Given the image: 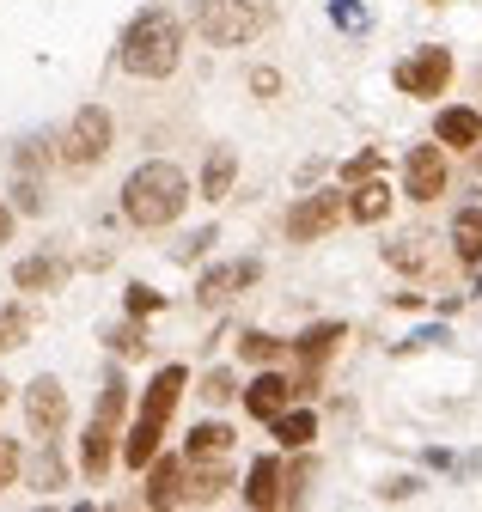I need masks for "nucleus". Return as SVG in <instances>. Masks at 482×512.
I'll use <instances>...</instances> for the list:
<instances>
[{
  "label": "nucleus",
  "mask_w": 482,
  "mask_h": 512,
  "mask_svg": "<svg viewBox=\"0 0 482 512\" xmlns=\"http://www.w3.org/2000/svg\"><path fill=\"white\" fill-rule=\"evenodd\" d=\"M110 458H116V421H98V415H92V427H86V439H80V464H86V476H104Z\"/></svg>",
  "instance_id": "16"
},
{
  "label": "nucleus",
  "mask_w": 482,
  "mask_h": 512,
  "mask_svg": "<svg viewBox=\"0 0 482 512\" xmlns=\"http://www.w3.org/2000/svg\"><path fill=\"white\" fill-rule=\"evenodd\" d=\"M251 92H257V98H275V92H281V74H275V68H257V74H251Z\"/></svg>",
  "instance_id": "33"
},
{
  "label": "nucleus",
  "mask_w": 482,
  "mask_h": 512,
  "mask_svg": "<svg viewBox=\"0 0 482 512\" xmlns=\"http://www.w3.org/2000/svg\"><path fill=\"white\" fill-rule=\"evenodd\" d=\"M190 391V366H159L153 372V384H147V397H141V415H135V427L123 433L129 445H123V464L129 470H147L153 458H159V439H165V421H171V409H177V397Z\"/></svg>",
  "instance_id": "3"
},
{
  "label": "nucleus",
  "mask_w": 482,
  "mask_h": 512,
  "mask_svg": "<svg viewBox=\"0 0 482 512\" xmlns=\"http://www.w3.org/2000/svg\"><path fill=\"white\" fill-rule=\"evenodd\" d=\"M348 220V196L342 189H318V196H299L293 214H287V238L293 244H318L324 232H336Z\"/></svg>",
  "instance_id": "6"
},
{
  "label": "nucleus",
  "mask_w": 482,
  "mask_h": 512,
  "mask_svg": "<svg viewBox=\"0 0 482 512\" xmlns=\"http://www.w3.org/2000/svg\"><path fill=\"white\" fill-rule=\"evenodd\" d=\"M391 214V183L373 171V177H360L354 189H348V220H360V226H379Z\"/></svg>",
  "instance_id": "13"
},
{
  "label": "nucleus",
  "mask_w": 482,
  "mask_h": 512,
  "mask_svg": "<svg viewBox=\"0 0 482 512\" xmlns=\"http://www.w3.org/2000/svg\"><path fill=\"white\" fill-rule=\"evenodd\" d=\"M13 202H19V208H25V214H43V183H37V177H25V171H19V183H13Z\"/></svg>",
  "instance_id": "30"
},
{
  "label": "nucleus",
  "mask_w": 482,
  "mask_h": 512,
  "mask_svg": "<svg viewBox=\"0 0 482 512\" xmlns=\"http://www.w3.org/2000/svg\"><path fill=\"white\" fill-rule=\"evenodd\" d=\"M397 92L403 98H440L446 92V80H452V49H440V43H428V49H415L409 61H397Z\"/></svg>",
  "instance_id": "7"
},
{
  "label": "nucleus",
  "mask_w": 482,
  "mask_h": 512,
  "mask_svg": "<svg viewBox=\"0 0 482 512\" xmlns=\"http://www.w3.org/2000/svg\"><path fill=\"white\" fill-rule=\"evenodd\" d=\"M7 238H13V208L0 202V244H7Z\"/></svg>",
  "instance_id": "36"
},
{
  "label": "nucleus",
  "mask_w": 482,
  "mask_h": 512,
  "mask_svg": "<svg viewBox=\"0 0 482 512\" xmlns=\"http://www.w3.org/2000/svg\"><path fill=\"white\" fill-rule=\"evenodd\" d=\"M184 208H190V177L177 171L171 159H147L141 171H129V183H123V214H129V226L159 232V226H171Z\"/></svg>",
  "instance_id": "2"
},
{
  "label": "nucleus",
  "mask_w": 482,
  "mask_h": 512,
  "mask_svg": "<svg viewBox=\"0 0 482 512\" xmlns=\"http://www.w3.org/2000/svg\"><path fill=\"white\" fill-rule=\"evenodd\" d=\"M269 25H275V0H196V31L214 49L257 43Z\"/></svg>",
  "instance_id": "4"
},
{
  "label": "nucleus",
  "mask_w": 482,
  "mask_h": 512,
  "mask_svg": "<svg viewBox=\"0 0 482 512\" xmlns=\"http://www.w3.org/2000/svg\"><path fill=\"white\" fill-rule=\"evenodd\" d=\"M434 141L452 147V153H470V147L482 141V116H476L470 104H446V110L434 116Z\"/></svg>",
  "instance_id": "11"
},
{
  "label": "nucleus",
  "mask_w": 482,
  "mask_h": 512,
  "mask_svg": "<svg viewBox=\"0 0 482 512\" xmlns=\"http://www.w3.org/2000/svg\"><path fill=\"white\" fill-rule=\"evenodd\" d=\"M330 19L342 31H367V7H360V0H330Z\"/></svg>",
  "instance_id": "29"
},
{
  "label": "nucleus",
  "mask_w": 482,
  "mask_h": 512,
  "mask_svg": "<svg viewBox=\"0 0 482 512\" xmlns=\"http://www.w3.org/2000/svg\"><path fill=\"white\" fill-rule=\"evenodd\" d=\"M232 439H238V433H232L226 421H196L190 439H184V458H190V464H226Z\"/></svg>",
  "instance_id": "14"
},
{
  "label": "nucleus",
  "mask_w": 482,
  "mask_h": 512,
  "mask_svg": "<svg viewBox=\"0 0 482 512\" xmlns=\"http://www.w3.org/2000/svg\"><path fill=\"white\" fill-rule=\"evenodd\" d=\"M245 506H257V512L281 506V464H275V458H257V464H251V476H245Z\"/></svg>",
  "instance_id": "18"
},
{
  "label": "nucleus",
  "mask_w": 482,
  "mask_h": 512,
  "mask_svg": "<svg viewBox=\"0 0 482 512\" xmlns=\"http://www.w3.org/2000/svg\"><path fill=\"white\" fill-rule=\"evenodd\" d=\"M452 256H458L464 269L482 263V208H464V214L452 220Z\"/></svg>",
  "instance_id": "21"
},
{
  "label": "nucleus",
  "mask_w": 482,
  "mask_h": 512,
  "mask_svg": "<svg viewBox=\"0 0 482 512\" xmlns=\"http://www.w3.org/2000/svg\"><path fill=\"white\" fill-rule=\"evenodd\" d=\"M263 281V263H257V256H245V263H220V269H208L202 281H196V299L214 311V305H226L238 287H257Z\"/></svg>",
  "instance_id": "10"
},
{
  "label": "nucleus",
  "mask_w": 482,
  "mask_h": 512,
  "mask_svg": "<svg viewBox=\"0 0 482 512\" xmlns=\"http://www.w3.org/2000/svg\"><path fill=\"white\" fill-rule=\"evenodd\" d=\"M415 488H421V482H415V476H391V482H385V488H379V500H409V494H415Z\"/></svg>",
  "instance_id": "34"
},
{
  "label": "nucleus",
  "mask_w": 482,
  "mask_h": 512,
  "mask_svg": "<svg viewBox=\"0 0 482 512\" xmlns=\"http://www.w3.org/2000/svg\"><path fill=\"white\" fill-rule=\"evenodd\" d=\"M159 305H165V299H159V293H153V287H141V281H135V287H129V317H153V311H159Z\"/></svg>",
  "instance_id": "31"
},
{
  "label": "nucleus",
  "mask_w": 482,
  "mask_h": 512,
  "mask_svg": "<svg viewBox=\"0 0 482 512\" xmlns=\"http://www.w3.org/2000/svg\"><path fill=\"white\" fill-rule=\"evenodd\" d=\"M281 348H287V342H281V336H269V330H245V336H238V354H245L251 366H275V360H281Z\"/></svg>",
  "instance_id": "23"
},
{
  "label": "nucleus",
  "mask_w": 482,
  "mask_h": 512,
  "mask_svg": "<svg viewBox=\"0 0 482 512\" xmlns=\"http://www.w3.org/2000/svg\"><path fill=\"white\" fill-rule=\"evenodd\" d=\"M25 421H31V433L37 439H55L68 427V391H62V378H31L25 384Z\"/></svg>",
  "instance_id": "8"
},
{
  "label": "nucleus",
  "mask_w": 482,
  "mask_h": 512,
  "mask_svg": "<svg viewBox=\"0 0 482 512\" xmlns=\"http://www.w3.org/2000/svg\"><path fill=\"white\" fill-rule=\"evenodd\" d=\"M287 403H293V384H287L281 372H269V366H263V372H257V378L245 384V409H251L257 421H275V415H281Z\"/></svg>",
  "instance_id": "12"
},
{
  "label": "nucleus",
  "mask_w": 482,
  "mask_h": 512,
  "mask_svg": "<svg viewBox=\"0 0 482 512\" xmlns=\"http://www.w3.org/2000/svg\"><path fill=\"white\" fill-rule=\"evenodd\" d=\"M116 61H123V74H135V80L177 74V61H184V25H177V13H165V7L135 13L123 43H116Z\"/></svg>",
  "instance_id": "1"
},
{
  "label": "nucleus",
  "mask_w": 482,
  "mask_h": 512,
  "mask_svg": "<svg viewBox=\"0 0 482 512\" xmlns=\"http://www.w3.org/2000/svg\"><path fill=\"white\" fill-rule=\"evenodd\" d=\"M147 506H184V464L177 458L147 464Z\"/></svg>",
  "instance_id": "15"
},
{
  "label": "nucleus",
  "mask_w": 482,
  "mask_h": 512,
  "mask_svg": "<svg viewBox=\"0 0 482 512\" xmlns=\"http://www.w3.org/2000/svg\"><path fill=\"white\" fill-rule=\"evenodd\" d=\"M269 427H275V439L287 445V452H306V445L318 439V415H312V409H293V403H287Z\"/></svg>",
  "instance_id": "20"
},
{
  "label": "nucleus",
  "mask_w": 482,
  "mask_h": 512,
  "mask_svg": "<svg viewBox=\"0 0 482 512\" xmlns=\"http://www.w3.org/2000/svg\"><path fill=\"white\" fill-rule=\"evenodd\" d=\"M110 348L123 354V360H135V354H147V330H141V324H116V330H110Z\"/></svg>",
  "instance_id": "26"
},
{
  "label": "nucleus",
  "mask_w": 482,
  "mask_h": 512,
  "mask_svg": "<svg viewBox=\"0 0 482 512\" xmlns=\"http://www.w3.org/2000/svg\"><path fill=\"white\" fill-rule=\"evenodd\" d=\"M202 397H208V403H232V397H245V391H238L232 372L220 366V372H208V378H202Z\"/></svg>",
  "instance_id": "27"
},
{
  "label": "nucleus",
  "mask_w": 482,
  "mask_h": 512,
  "mask_svg": "<svg viewBox=\"0 0 482 512\" xmlns=\"http://www.w3.org/2000/svg\"><path fill=\"white\" fill-rule=\"evenodd\" d=\"M25 330H31L25 305H0V354H7V348H19V342H25Z\"/></svg>",
  "instance_id": "25"
},
{
  "label": "nucleus",
  "mask_w": 482,
  "mask_h": 512,
  "mask_svg": "<svg viewBox=\"0 0 482 512\" xmlns=\"http://www.w3.org/2000/svg\"><path fill=\"white\" fill-rule=\"evenodd\" d=\"M379 165H385L379 153H360V159H348V165H342V177H348V183H360V177H373Z\"/></svg>",
  "instance_id": "32"
},
{
  "label": "nucleus",
  "mask_w": 482,
  "mask_h": 512,
  "mask_svg": "<svg viewBox=\"0 0 482 512\" xmlns=\"http://www.w3.org/2000/svg\"><path fill=\"white\" fill-rule=\"evenodd\" d=\"M13 281L25 293H55V287L68 281V263H62V256H25V263L13 269Z\"/></svg>",
  "instance_id": "17"
},
{
  "label": "nucleus",
  "mask_w": 482,
  "mask_h": 512,
  "mask_svg": "<svg viewBox=\"0 0 482 512\" xmlns=\"http://www.w3.org/2000/svg\"><path fill=\"white\" fill-rule=\"evenodd\" d=\"M37 165H43V141H25L19 147V171H37Z\"/></svg>",
  "instance_id": "35"
},
{
  "label": "nucleus",
  "mask_w": 482,
  "mask_h": 512,
  "mask_svg": "<svg viewBox=\"0 0 482 512\" xmlns=\"http://www.w3.org/2000/svg\"><path fill=\"white\" fill-rule=\"evenodd\" d=\"M428 7H440V0H428Z\"/></svg>",
  "instance_id": "38"
},
{
  "label": "nucleus",
  "mask_w": 482,
  "mask_h": 512,
  "mask_svg": "<svg viewBox=\"0 0 482 512\" xmlns=\"http://www.w3.org/2000/svg\"><path fill=\"white\" fill-rule=\"evenodd\" d=\"M403 196L409 202H440L446 196V147H409L403 159Z\"/></svg>",
  "instance_id": "9"
},
{
  "label": "nucleus",
  "mask_w": 482,
  "mask_h": 512,
  "mask_svg": "<svg viewBox=\"0 0 482 512\" xmlns=\"http://www.w3.org/2000/svg\"><path fill=\"white\" fill-rule=\"evenodd\" d=\"M25 470V452H19V439H0V488H13Z\"/></svg>",
  "instance_id": "28"
},
{
  "label": "nucleus",
  "mask_w": 482,
  "mask_h": 512,
  "mask_svg": "<svg viewBox=\"0 0 482 512\" xmlns=\"http://www.w3.org/2000/svg\"><path fill=\"white\" fill-rule=\"evenodd\" d=\"M232 177H238V153L232 147H214L208 165H202V202H226L232 196Z\"/></svg>",
  "instance_id": "19"
},
{
  "label": "nucleus",
  "mask_w": 482,
  "mask_h": 512,
  "mask_svg": "<svg viewBox=\"0 0 482 512\" xmlns=\"http://www.w3.org/2000/svg\"><path fill=\"white\" fill-rule=\"evenodd\" d=\"M421 244H428V238H391V244H385V263L421 275V269H428V250H421Z\"/></svg>",
  "instance_id": "24"
},
{
  "label": "nucleus",
  "mask_w": 482,
  "mask_h": 512,
  "mask_svg": "<svg viewBox=\"0 0 482 512\" xmlns=\"http://www.w3.org/2000/svg\"><path fill=\"white\" fill-rule=\"evenodd\" d=\"M342 336H348L342 324H312L306 336H299V342H293V354H299V360H306V366H324V360L336 354V342H342Z\"/></svg>",
  "instance_id": "22"
},
{
  "label": "nucleus",
  "mask_w": 482,
  "mask_h": 512,
  "mask_svg": "<svg viewBox=\"0 0 482 512\" xmlns=\"http://www.w3.org/2000/svg\"><path fill=\"white\" fill-rule=\"evenodd\" d=\"M110 141H116L110 110H104V104H86V110H74V122L62 128V159H68V165H98V159L110 153Z\"/></svg>",
  "instance_id": "5"
},
{
  "label": "nucleus",
  "mask_w": 482,
  "mask_h": 512,
  "mask_svg": "<svg viewBox=\"0 0 482 512\" xmlns=\"http://www.w3.org/2000/svg\"><path fill=\"white\" fill-rule=\"evenodd\" d=\"M0 409H7V378H0Z\"/></svg>",
  "instance_id": "37"
}]
</instances>
